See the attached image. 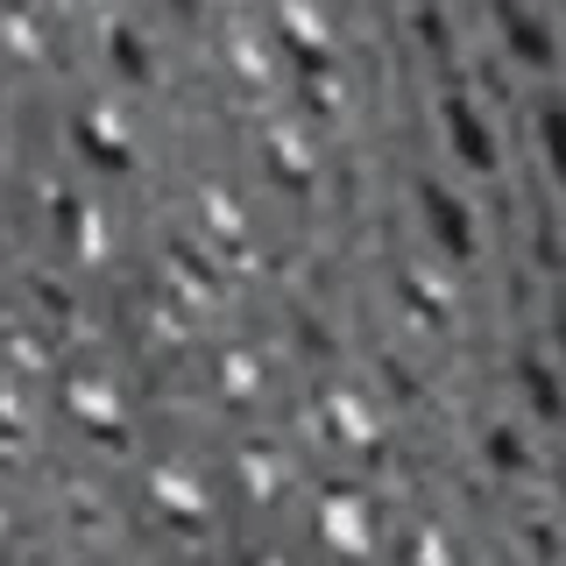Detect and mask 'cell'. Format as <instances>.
I'll return each mask as SVG.
<instances>
[{"mask_svg":"<svg viewBox=\"0 0 566 566\" xmlns=\"http://www.w3.org/2000/svg\"><path fill=\"white\" fill-rule=\"evenodd\" d=\"M106 57L128 71V78H149V57H142V43H135L128 22H106Z\"/></svg>","mask_w":566,"mask_h":566,"instance_id":"4fadbf2b","label":"cell"},{"mask_svg":"<svg viewBox=\"0 0 566 566\" xmlns=\"http://www.w3.org/2000/svg\"><path fill=\"white\" fill-rule=\"evenodd\" d=\"M418 29H424V43H432V50H447V14H418Z\"/></svg>","mask_w":566,"mask_h":566,"instance_id":"e0dca14e","label":"cell"},{"mask_svg":"<svg viewBox=\"0 0 566 566\" xmlns=\"http://www.w3.org/2000/svg\"><path fill=\"white\" fill-rule=\"evenodd\" d=\"M503 35L524 50L531 64H553V35H545V22H538V14H524V8H503Z\"/></svg>","mask_w":566,"mask_h":566,"instance_id":"ba28073f","label":"cell"},{"mask_svg":"<svg viewBox=\"0 0 566 566\" xmlns=\"http://www.w3.org/2000/svg\"><path fill=\"white\" fill-rule=\"evenodd\" d=\"M517 376H524V389H531V403H538V411L553 418V411H559V382H553V368H545L538 354H524V361H517Z\"/></svg>","mask_w":566,"mask_h":566,"instance_id":"5bb4252c","label":"cell"},{"mask_svg":"<svg viewBox=\"0 0 566 566\" xmlns=\"http://www.w3.org/2000/svg\"><path fill=\"white\" fill-rule=\"evenodd\" d=\"M270 164H276V177H283L291 191H305V185H312V170H305V149H297V135L270 128Z\"/></svg>","mask_w":566,"mask_h":566,"instance_id":"8fae6325","label":"cell"},{"mask_svg":"<svg viewBox=\"0 0 566 566\" xmlns=\"http://www.w3.org/2000/svg\"><path fill=\"white\" fill-rule=\"evenodd\" d=\"M326 418H333V432H340L347 447H376V424H368V411L347 397V389H326Z\"/></svg>","mask_w":566,"mask_h":566,"instance_id":"52a82bcc","label":"cell"},{"mask_svg":"<svg viewBox=\"0 0 566 566\" xmlns=\"http://www.w3.org/2000/svg\"><path fill=\"white\" fill-rule=\"evenodd\" d=\"M35 297H43V305H50V312H57V318H64V312H71V297H64V291H57V283H43V276H35Z\"/></svg>","mask_w":566,"mask_h":566,"instance_id":"ac0fdd59","label":"cell"},{"mask_svg":"<svg viewBox=\"0 0 566 566\" xmlns=\"http://www.w3.org/2000/svg\"><path fill=\"white\" fill-rule=\"evenodd\" d=\"M78 142H85V156L106 170H128V149H120V135H106V106H93V114H78Z\"/></svg>","mask_w":566,"mask_h":566,"instance_id":"5b68a950","label":"cell"},{"mask_svg":"<svg viewBox=\"0 0 566 566\" xmlns=\"http://www.w3.org/2000/svg\"><path fill=\"white\" fill-rule=\"evenodd\" d=\"M156 503H164L170 517H185V524H206V495L191 489L177 468H156Z\"/></svg>","mask_w":566,"mask_h":566,"instance_id":"277c9868","label":"cell"},{"mask_svg":"<svg viewBox=\"0 0 566 566\" xmlns=\"http://www.w3.org/2000/svg\"><path fill=\"white\" fill-rule=\"evenodd\" d=\"M255 382H262V368H255V354H241V347H227V354H220V389H227V397H255Z\"/></svg>","mask_w":566,"mask_h":566,"instance_id":"7c38bea8","label":"cell"},{"mask_svg":"<svg viewBox=\"0 0 566 566\" xmlns=\"http://www.w3.org/2000/svg\"><path fill=\"white\" fill-rule=\"evenodd\" d=\"M447 128H453V142H460V156H468L474 170H489V135H482V120H474L468 99H447Z\"/></svg>","mask_w":566,"mask_h":566,"instance_id":"9c48e42d","label":"cell"},{"mask_svg":"<svg viewBox=\"0 0 566 566\" xmlns=\"http://www.w3.org/2000/svg\"><path fill=\"white\" fill-rule=\"evenodd\" d=\"M227 57H234V71H241L248 85H262V78H270V57H262V43H255V29H248V22L227 29Z\"/></svg>","mask_w":566,"mask_h":566,"instance_id":"30bf717a","label":"cell"},{"mask_svg":"<svg viewBox=\"0 0 566 566\" xmlns=\"http://www.w3.org/2000/svg\"><path fill=\"white\" fill-rule=\"evenodd\" d=\"M489 460H495V468H524L517 432H503V424H495V432H489Z\"/></svg>","mask_w":566,"mask_h":566,"instance_id":"9a60e30c","label":"cell"},{"mask_svg":"<svg viewBox=\"0 0 566 566\" xmlns=\"http://www.w3.org/2000/svg\"><path fill=\"white\" fill-rule=\"evenodd\" d=\"M64 397H71V411H78L85 424H93V439H106V447H120V411H114V389L93 382V376H71L64 382Z\"/></svg>","mask_w":566,"mask_h":566,"instance_id":"6da1fadb","label":"cell"},{"mask_svg":"<svg viewBox=\"0 0 566 566\" xmlns=\"http://www.w3.org/2000/svg\"><path fill=\"white\" fill-rule=\"evenodd\" d=\"M241 468H248V489H255V495H276V474H270V460H262V447H248Z\"/></svg>","mask_w":566,"mask_h":566,"instance_id":"2e32d148","label":"cell"},{"mask_svg":"<svg viewBox=\"0 0 566 566\" xmlns=\"http://www.w3.org/2000/svg\"><path fill=\"white\" fill-rule=\"evenodd\" d=\"M418 199H424V212H432V234L453 248V262H468V255H474V234H468V212L447 199V185H424Z\"/></svg>","mask_w":566,"mask_h":566,"instance_id":"7a4b0ae2","label":"cell"},{"mask_svg":"<svg viewBox=\"0 0 566 566\" xmlns=\"http://www.w3.org/2000/svg\"><path fill=\"white\" fill-rule=\"evenodd\" d=\"M199 206H206V227H212V241H220V248H241V241H248V227H241V206L227 199L220 185H206V191H199Z\"/></svg>","mask_w":566,"mask_h":566,"instance_id":"8992f818","label":"cell"},{"mask_svg":"<svg viewBox=\"0 0 566 566\" xmlns=\"http://www.w3.org/2000/svg\"><path fill=\"white\" fill-rule=\"evenodd\" d=\"M8 35H14L22 50H35V22H29V14H14V22H8Z\"/></svg>","mask_w":566,"mask_h":566,"instance_id":"d6986e66","label":"cell"},{"mask_svg":"<svg viewBox=\"0 0 566 566\" xmlns=\"http://www.w3.org/2000/svg\"><path fill=\"white\" fill-rule=\"evenodd\" d=\"M318 524H326L333 545H347V553H368V524H361V503H354V495L333 489V495H326V517H318Z\"/></svg>","mask_w":566,"mask_h":566,"instance_id":"3957f363","label":"cell"}]
</instances>
